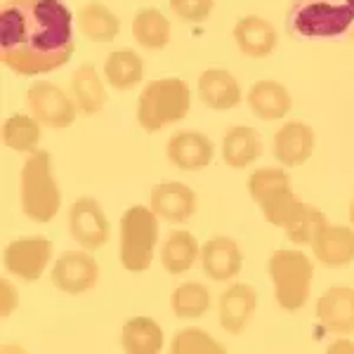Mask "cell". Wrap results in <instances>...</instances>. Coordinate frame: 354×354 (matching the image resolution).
I'll return each mask as SVG.
<instances>
[{"label": "cell", "instance_id": "d6a6232c", "mask_svg": "<svg viewBox=\"0 0 354 354\" xmlns=\"http://www.w3.org/2000/svg\"><path fill=\"white\" fill-rule=\"evenodd\" d=\"M0 290H3V317H8V314L17 307V290L10 286L8 279L0 281Z\"/></svg>", "mask_w": 354, "mask_h": 354}, {"label": "cell", "instance_id": "3957f363", "mask_svg": "<svg viewBox=\"0 0 354 354\" xmlns=\"http://www.w3.org/2000/svg\"><path fill=\"white\" fill-rule=\"evenodd\" d=\"M62 192L53 175L50 151L36 149L21 168V210L33 222H50L59 213Z\"/></svg>", "mask_w": 354, "mask_h": 354}, {"label": "cell", "instance_id": "2e32d148", "mask_svg": "<svg viewBox=\"0 0 354 354\" xmlns=\"http://www.w3.org/2000/svg\"><path fill=\"white\" fill-rule=\"evenodd\" d=\"M312 250L324 267H347L354 262V230L326 225L312 241Z\"/></svg>", "mask_w": 354, "mask_h": 354}, {"label": "cell", "instance_id": "ffe728a7", "mask_svg": "<svg viewBox=\"0 0 354 354\" xmlns=\"http://www.w3.org/2000/svg\"><path fill=\"white\" fill-rule=\"evenodd\" d=\"M248 104L262 121H277L290 111V95L277 81H258L248 90Z\"/></svg>", "mask_w": 354, "mask_h": 354}, {"label": "cell", "instance_id": "d4e9b609", "mask_svg": "<svg viewBox=\"0 0 354 354\" xmlns=\"http://www.w3.org/2000/svg\"><path fill=\"white\" fill-rule=\"evenodd\" d=\"M142 73H145V64L133 50H116L104 62V76L111 88L116 90L135 88L142 81Z\"/></svg>", "mask_w": 354, "mask_h": 354}, {"label": "cell", "instance_id": "7c38bea8", "mask_svg": "<svg viewBox=\"0 0 354 354\" xmlns=\"http://www.w3.org/2000/svg\"><path fill=\"white\" fill-rule=\"evenodd\" d=\"M255 305H258L255 288H250L248 283H232L220 295V305H218L220 326L232 335L243 333L255 314Z\"/></svg>", "mask_w": 354, "mask_h": 354}, {"label": "cell", "instance_id": "ac0fdd59", "mask_svg": "<svg viewBox=\"0 0 354 354\" xmlns=\"http://www.w3.org/2000/svg\"><path fill=\"white\" fill-rule=\"evenodd\" d=\"M234 41H236L239 50L245 57H253V59H262V57H270L277 48V28L270 21L262 19V17H243L234 26Z\"/></svg>", "mask_w": 354, "mask_h": 354}, {"label": "cell", "instance_id": "e575fe53", "mask_svg": "<svg viewBox=\"0 0 354 354\" xmlns=\"http://www.w3.org/2000/svg\"><path fill=\"white\" fill-rule=\"evenodd\" d=\"M350 222L354 225V201H352V205H350Z\"/></svg>", "mask_w": 354, "mask_h": 354}, {"label": "cell", "instance_id": "8992f818", "mask_svg": "<svg viewBox=\"0 0 354 354\" xmlns=\"http://www.w3.org/2000/svg\"><path fill=\"white\" fill-rule=\"evenodd\" d=\"M158 215L145 205H133L121 218V262L128 272L149 270L158 241Z\"/></svg>", "mask_w": 354, "mask_h": 354}, {"label": "cell", "instance_id": "6da1fadb", "mask_svg": "<svg viewBox=\"0 0 354 354\" xmlns=\"http://www.w3.org/2000/svg\"><path fill=\"white\" fill-rule=\"evenodd\" d=\"M73 53L71 12L62 0H5L0 8V59L17 76L64 66Z\"/></svg>", "mask_w": 354, "mask_h": 354}, {"label": "cell", "instance_id": "5b68a950", "mask_svg": "<svg viewBox=\"0 0 354 354\" xmlns=\"http://www.w3.org/2000/svg\"><path fill=\"white\" fill-rule=\"evenodd\" d=\"M270 277L279 307L298 312L310 298L314 265L302 250H274L270 258Z\"/></svg>", "mask_w": 354, "mask_h": 354}, {"label": "cell", "instance_id": "f1b7e54d", "mask_svg": "<svg viewBox=\"0 0 354 354\" xmlns=\"http://www.w3.org/2000/svg\"><path fill=\"white\" fill-rule=\"evenodd\" d=\"M170 307L180 319H198L208 312L210 307V293L203 283L189 281L182 283L173 290V298H170Z\"/></svg>", "mask_w": 354, "mask_h": 354}, {"label": "cell", "instance_id": "603a6c76", "mask_svg": "<svg viewBox=\"0 0 354 354\" xmlns=\"http://www.w3.org/2000/svg\"><path fill=\"white\" fill-rule=\"evenodd\" d=\"M71 93L76 97V104L85 116H95L104 109L106 104V90L102 85L97 68L93 64H83L76 68L71 76Z\"/></svg>", "mask_w": 354, "mask_h": 354}, {"label": "cell", "instance_id": "52a82bcc", "mask_svg": "<svg viewBox=\"0 0 354 354\" xmlns=\"http://www.w3.org/2000/svg\"><path fill=\"white\" fill-rule=\"evenodd\" d=\"M68 234L85 250H97L109 241V220L100 203L90 196H81L68 210Z\"/></svg>", "mask_w": 354, "mask_h": 354}, {"label": "cell", "instance_id": "8fae6325", "mask_svg": "<svg viewBox=\"0 0 354 354\" xmlns=\"http://www.w3.org/2000/svg\"><path fill=\"white\" fill-rule=\"evenodd\" d=\"M203 274L213 281H230L243 267V253L230 236H215L201 248Z\"/></svg>", "mask_w": 354, "mask_h": 354}, {"label": "cell", "instance_id": "cb8c5ba5", "mask_svg": "<svg viewBox=\"0 0 354 354\" xmlns=\"http://www.w3.org/2000/svg\"><path fill=\"white\" fill-rule=\"evenodd\" d=\"M78 26H81L83 36L88 41L95 43H109L118 36V28H121V21L118 17L111 12L109 8H104L102 3H88L78 10L76 15Z\"/></svg>", "mask_w": 354, "mask_h": 354}, {"label": "cell", "instance_id": "d6986e66", "mask_svg": "<svg viewBox=\"0 0 354 354\" xmlns=\"http://www.w3.org/2000/svg\"><path fill=\"white\" fill-rule=\"evenodd\" d=\"M198 97L210 109L227 111L241 102V85L225 68H208L198 78Z\"/></svg>", "mask_w": 354, "mask_h": 354}, {"label": "cell", "instance_id": "5bb4252c", "mask_svg": "<svg viewBox=\"0 0 354 354\" xmlns=\"http://www.w3.org/2000/svg\"><path fill=\"white\" fill-rule=\"evenodd\" d=\"M317 319L333 333H354V288H328L317 302Z\"/></svg>", "mask_w": 354, "mask_h": 354}, {"label": "cell", "instance_id": "4fadbf2b", "mask_svg": "<svg viewBox=\"0 0 354 354\" xmlns=\"http://www.w3.org/2000/svg\"><path fill=\"white\" fill-rule=\"evenodd\" d=\"M168 161L180 170H201L213 161V142L196 130L175 133L168 140Z\"/></svg>", "mask_w": 354, "mask_h": 354}, {"label": "cell", "instance_id": "1f68e13d", "mask_svg": "<svg viewBox=\"0 0 354 354\" xmlns=\"http://www.w3.org/2000/svg\"><path fill=\"white\" fill-rule=\"evenodd\" d=\"M170 8L185 21H203L213 12V0H170Z\"/></svg>", "mask_w": 354, "mask_h": 354}, {"label": "cell", "instance_id": "30bf717a", "mask_svg": "<svg viewBox=\"0 0 354 354\" xmlns=\"http://www.w3.org/2000/svg\"><path fill=\"white\" fill-rule=\"evenodd\" d=\"M97 279H100L97 260L85 250H68L53 267V283L71 295L90 290L97 283Z\"/></svg>", "mask_w": 354, "mask_h": 354}, {"label": "cell", "instance_id": "484cf974", "mask_svg": "<svg viewBox=\"0 0 354 354\" xmlns=\"http://www.w3.org/2000/svg\"><path fill=\"white\" fill-rule=\"evenodd\" d=\"M198 258V241L194 234L177 230L165 239V245L161 250L163 270L170 274H182L196 262Z\"/></svg>", "mask_w": 354, "mask_h": 354}, {"label": "cell", "instance_id": "9c48e42d", "mask_svg": "<svg viewBox=\"0 0 354 354\" xmlns=\"http://www.w3.org/2000/svg\"><path fill=\"white\" fill-rule=\"evenodd\" d=\"M26 104L33 118L50 128H68L76 121V104L53 83H33L26 93Z\"/></svg>", "mask_w": 354, "mask_h": 354}, {"label": "cell", "instance_id": "277c9868", "mask_svg": "<svg viewBox=\"0 0 354 354\" xmlns=\"http://www.w3.org/2000/svg\"><path fill=\"white\" fill-rule=\"evenodd\" d=\"M192 93L182 78H158L147 83L137 102V121L147 133H158L165 125L189 113Z\"/></svg>", "mask_w": 354, "mask_h": 354}, {"label": "cell", "instance_id": "4dcf8cb0", "mask_svg": "<svg viewBox=\"0 0 354 354\" xmlns=\"http://www.w3.org/2000/svg\"><path fill=\"white\" fill-rule=\"evenodd\" d=\"M170 352L173 354H225V345L215 342L208 333H203L201 328H185L173 338V345H170Z\"/></svg>", "mask_w": 354, "mask_h": 354}, {"label": "cell", "instance_id": "e0dca14e", "mask_svg": "<svg viewBox=\"0 0 354 354\" xmlns=\"http://www.w3.org/2000/svg\"><path fill=\"white\" fill-rule=\"evenodd\" d=\"M314 151V130L300 121H290L274 135V158L281 165H302Z\"/></svg>", "mask_w": 354, "mask_h": 354}, {"label": "cell", "instance_id": "4316f807", "mask_svg": "<svg viewBox=\"0 0 354 354\" xmlns=\"http://www.w3.org/2000/svg\"><path fill=\"white\" fill-rule=\"evenodd\" d=\"M135 41L147 50H161L170 41V21L153 8L140 10L133 21Z\"/></svg>", "mask_w": 354, "mask_h": 354}, {"label": "cell", "instance_id": "ba28073f", "mask_svg": "<svg viewBox=\"0 0 354 354\" xmlns=\"http://www.w3.org/2000/svg\"><path fill=\"white\" fill-rule=\"evenodd\" d=\"M53 255V245L45 236H24L17 239L5 248L3 265L5 270L24 281H38Z\"/></svg>", "mask_w": 354, "mask_h": 354}, {"label": "cell", "instance_id": "9a60e30c", "mask_svg": "<svg viewBox=\"0 0 354 354\" xmlns=\"http://www.w3.org/2000/svg\"><path fill=\"white\" fill-rule=\"evenodd\" d=\"M151 210L168 222H187L196 210V194L182 182H163L151 189Z\"/></svg>", "mask_w": 354, "mask_h": 354}, {"label": "cell", "instance_id": "836d02e7", "mask_svg": "<svg viewBox=\"0 0 354 354\" xmlns=\"http://www.w3.org/2000/svg\"><path fill=\"white\" fill-rule=\"evenodd\" d=\"M340 350H350V352H354V345H333V347H330V352H340Z\"/></svg>", "mask_w": 354, "mask_h": 354}, {"label": "cell", "instance_id": "44dd1931", "mask_svg": "<svg viewBox=\"0 0 354 354\" xmlns=\"http://www.w3.org/2000/svg\"><path fill=\"white\" fill-rule=\"evenodd\" d=\"M262 153V142L258 133L248 125H234L222 140V158L230 168H248Z\"/></svg>", "mask_w": 354, "mask_h": 354}, {"label": "cell", "instance_id": "7402d4cb", "mask_svg": "<svg viewBox=\"0 0 354 354\" xmlns=\"http://www.w3.org/2000/svg\"><path fill=\"white\" fill-rule=\"evenodd\" d=\"M121 345L130 354H156L163 350V330L149 317H135L125 322Z\"/></svg>", "mask_w": 354, "mask_h": 354}, {"label": "cell", "instance_id": "83f0119b", "mask_svg": "<svg viewBox=\"0 0 354 354\" xmlns=\"http://www.w3.org/2000/svg\"><path fill=\"white\" fill-rule=\"evenodd\" d=\"M3 142L15 151H36V145L41 142V125L36 118L15 113L3 123Z\"/></svg>", "mask_w": 354, "mask_h": 354}, {"label": "cell", "instance_id": "f546056e", "mask_svg": "<svg viewBox=\"0 0 354 354\" xmlns=\"http://www.w3.org/2000/svg\"><path fill=\"white\" fill-rule=\"evenodd\" d=\"M326 215L322 213L319 208H314L310 203H302V208L298 210L290 225L286 227V236L293 241L295 245H307L317 239V234L326 227Z\"/></svg>", "mask_w": 354, "mask_h": 354}, {"label": "cell", "instance_id": "7a4b0ae2", "mask_svg": "<svg viewBox=\"0 0 354 354\" xmlns=\"http://www.w3.org/2000/svg\"><path fill=\"white\" fill-rule=\"evenodd\" d=\"M286 28L290 36L354 41V0H290Z\"/></svg>", "mask_w": 354, "mask_h": 354}]
</instances>
